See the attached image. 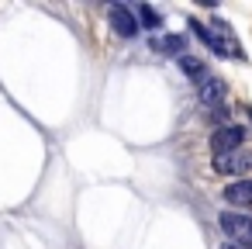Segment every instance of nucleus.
<instances>
[{
	"mask_svg": "<svg viewBox=\"0 0 252 249\" xmlns=\"http://www.w3.org/2000/svg\"><path fill=\"white\" fill-rule=\"evenodd\" d=\"M180 70L190 76V83H193V87H200V83L211 76V70H207V66H204L197 56H183V59H180Z\"/></svg>",
	"mask_w": 252,
	"mask_h": 249,
	"instance_id": "1a4fd4ad",
	"label": "nucleus"
},
{
	"mask_svg": "<svg viewBox=\"0 0 252 249\" xmlns=\"http://www.w3.org/2000/svg\"><path fill=\"white\" fill-rule=\"evenodd\" d=\"M221 249H242V246H235V242H224V246H221Z\"/></svg>",
	"mask_w": 252,
	"mask_h": 249,
	"instance_id": "9b49d317",
	"label": "nucleus"
},
{
	"mask_svg": "<svg viewBox=\"0 0 252 249\" xmlns=\"http://www.w3.org/2000/svg\"><path fill=\"white\" fill-rule=\"evenodd\" d=\"M249 135H245V128L242 125H224V128H214V135H211V156H221V152H235V149H242V142H245Z\"/></svg>",
	"mask_w": 252,
	"mask_h": 249,
	"instance_id": "7ed1b4c3",
	"label": "nucleus"
},
{
	"mask_svg": "<svg viewBox=\"0 0 252 249\" xmlns=\"http://www.w3.org/2000/svg\"><path fill=\"white\" fill-rule=\"evenodd\" d=\"M149 45H152V52H162V56H176V59L187 56V38L183 35H156Z\"/></svg>",
	"mask_w": 252,
	"mask_h": 249,
	"instance_id": "0eeeda50",
	"label": "nucleus"
},
{
	"mask_svg": "<svg viewBox=\"0 0 252 249\" xmlns=\"http://www.w3.org/2000/svg\"><path fill=\"white\" fill-rule=\"evenodd\" d=\"M190 28H193V35L214 52V56H224V59H242V49H238V42H235V35H231V28L224 25V21H211V25H204V21H197V18H190Z\"/></svg>",
	"mask_w": 252,
	"mask_h": 249,
	"instance_id": "f257e3e1",
	"label": "nucleus"
},
{
	"mask_svg": "<svg viewBox=\"0 0 252 249\" xmlns=\"http://www.w3.org/2000/svg\"><path fill=\"white\" fill-rule=\"evenodd\" d=\"M135 18L142 21V28H152V32H159V28H162L159 11H156V7H149V4H135Z\"/></svg>",
	"mask_w": 252,
	"mask_h": 249,
	"instance_id": "9d476101",
	"label": "nucleus"
},
{
	"mask_svg": "<svg viewBox=\"0 0 252 249\" xmlns=\"http://www.w3.org/2000/svg\"><path fill=\"white\" fill-rule=\"evenodd\" d=\"M245 118H249V121H252V107H245Z\"/></svg>",
	"mask_w": 252,
	"mask_h": 249,
	"instance_id": "f8f14e48",
	"label": "nucleus"
},
{
	"mask_svg": "<svg viewBox=\"0 0 252 249\" xmlns=\"http://www.w3.org/2000/svg\"><path fill=\"white\" fill-rule=\"evenodd\" d=\"M221 197H224L228 204H235V208H249V204H252V177L228 183V187L221 190Z\"/></svg>",
	"mask_w": 252,
	"mask_h": 249,
	"instance_id": "423d86ee",
	"label": "nucleus"
},
{
	"mask_svg": "<svg viewBox=\"0 0 252 249\" xmlns=\"http://www.w3.org/2000/svg\"><path fill=\"white\" fill-rule=\"evenodd\" d=\"M107 21L121 38H135V32L142 28L135 18V7H125V4H107Z\"/></svg>",
	"mask_w": 252,
	"mask_h": 249,
	"instance_id": "39448f33",
	"label": "nucleus"
},
{
	"mask_svg": "<svg viewBox=\"0 0 252 249\" xmlns=\"http://www.w3.org/2000/svg\"><path fill=\"white\" fill-rule=\"evenodd\" d=\"M214 170L218 173H235L245 180V173L252 170V152L249 149H235V152H221V156H211Z\"/></svg>",
	"mask_w": 252,
	"mask_h": 249,
	"instance_id": "20e7f679",
	"label": "nucleus"
},
{
	"mask_svg": "<svg viewBox=\"0 0 252 249\" xmlns=\"http://www.w3.org/2000/svg\"><path fill=\"white\" fill-rule=\"evenodd\" d=\"M197 97H200V101H204L207 107H221V97H224V83H221V80H218V76L211 73V76H207V80H204V83L197 87Z\"/></svg>",
	"mask_w": 252,
	"mask_h": 249,
	"instance_id": "6e6552de",
	"label": "nucleus"
},
{
	"mask_svg": "<svg viewBox=\"0 0 252 249\" xmlns=\"http://www.w3.org/2000/svg\"><path fill=\"white\" fill-rule=\"evenodd\" d=\"M218 221H221V232L228 235V242H235V246H242V249H252V218H249V214L224 211Z\"/></svg>",
	"mask_w": 252,
	"mask_h": 249,
	"instance_id": "f03ea898",
	"label": "nucleus"
}]
</instances>
